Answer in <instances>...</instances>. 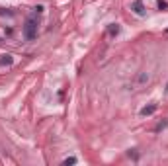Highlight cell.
<instances>
[{"mask_svg": "<svg viewBox=\"0 0 168 166\" xmlns=\"http://www.w3.org/2000/svg\"><path fill=\"white\" fill-rule=\"evenodd\" d=\"M166 125H168V121H166V119H162V121L158 123V125H156V127H155V131H156V133H158V131H162V129H164V127H166Z\"/></svg>", "mask_w": 168, "mask_h": 166, "instance_id": "6", "label": "cell"}, {"mask_svg": "<svg viewBox=\"0 0 168 166\" xmlns=\"http://www.w3.org/2000/svg\"><path fill=\"white\" fill-rule=\"evenodd\" d=\"M108 33L109 35H117L119 33V25L117 24H112V25H109V29H108Z\"/></svg>", "mask_w": 168, "mask_h": 166, "instance_id": "5", "label": "cell"}, {"mask_svg": "<svg viewBox=\"0 0 168 166\" xmlns=\"http://www.w3.org/2000/svg\"><path fill=\"white\" fill-rule=\"evenodd\" d=\"M164 33H168V29H164Z\"/></svg>", "mask_w": 168, "mask_h": 166, "instance_id": "11", "label": "cell"}, {"mask_svg": "<svg viewBox=\"0 0 168 166\" xmlns=\"http://www.w3.org/2000/svg\"><path fill=\"white\" fill-rule=\"evenodd\" d=\"M156 111V104H149V106H145L143 110H141V115H153Z\"/></svg>", "mask_w": 168, "mask_h": 166, "instance_id": "3", "label": "cell"}, {"mask_svg": "<svg viewBox=\"0 0 168 166\" xmlns=\"http://www.w3.org/2000/svg\"><path fill=\"white\" fill-rule=\"evenodd\" d=\"M131 10H133L137 16H143L145 14V6H143V2H141V0H135L133 6H131Z\"/></svg>", "mask_w": 168, "mask_h": 166, "instance_id": "2", "label": "cell"}, {"mask_svg": "<svg viewBox=\"0 0 168 166\" xmlns=\"http://www.w3.org/2000/svg\"><path fill=\"white\" fill-rule=\"evenodd\" d=\"M74 162H76V158H72V156H71V158H65V160H63V164H74Z\"/></svg>", "mask_w": 168, "mask_h": 166, "instance_id": "9", "label": "cell"}, {"mask_svg": "<svg viewBox=\"0 0 168 166\" xmlns=\"http://www.w3.org/2000/svg\"><path fill=\"white\" fill-rule=\"evenodd\" d=\"M12 63H14L12 55H2V57H0V65H2V67H10Z\"/></svg>", "mask_w": 168, "mask_h": 166, "instance_id": "4", "label": "cell"}, {"mask_svg": "<svg viewBox=\"0 0 168 166\" xmlns=\"http://www.w3.org/2000/svg\"><path fill=\"white\" fill-rule=\"evenodd\" d=\"M129 156H133L135 160H137V158H139V154H137V152H135V151H129Z\"/></svg>", "mask_w": 168, "mask_h": 166, "instance_id": "10", "label": "cell"}, {"mask_svg": "<svg viewBox=\"0 0 168 166\" xmlns=\"http://www.w3.org/2000/svg\"><path fill=\"white\" fill-rule=\"evenodd\" d=\"M24 35L25 39H33L37 35V18H35V12L25 20V25H24Z\"/></svg>", "mask_w": 168, "mask_h": 166, "instance_id": "1", "label": "cell"}, {"mask_svg": "<svg viewBox=\"0 0 168 166\" xmlns=\"http://www.w3.org/2000/svg\"><path fill=\"white\" fill-rule=\"evenodd\" d=\"M166 8H168V4L164 0H158V10H166Z\"/></svg>", "mask_w": 168, "mask_h": 166, "instance_id": "8", "label": "cell"}, {"mask_svg": "<svg viewBox=\"0 0 168 166\" xmlns=\"http://www.w3.org/2000/svg\"><path fill=\"white\" fill-rule=\"evenodd\" d=\"M147 80H149V76H147V74L143 72V74H139V78H137V82H139V84H143V82H147Z\"/></svg>", "mask_w": 168, "mask_h": 166, "instance_id": "7", "label": "cell"}]
</instances>
